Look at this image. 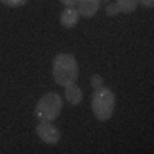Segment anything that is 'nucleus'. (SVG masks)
<instances>
[{
    "label": "nucleus",
    "mask_w": 154,
    "mask_h": 154,
    "mask_svg": "<svg viewBox=\"0 0 154 154\" xmlns=\"http://www.w3.org/2000/svg\"><path fill=\"white\" fill-rule=\"evenodd\" d=\"M79 77V65L75 57L70 53H60L53 60V79L58 86L65 88L67 84H72Z\"/></svg>",
    "instance_id": "nucleus-1"
},
{
    "label": "nucleus",
    "mask_w": 154,
    "mask_h": 154,
    "mask_svg": "<svg viewBox=\"0 0 154 154\" xmlns=\"http://www.w3.org/2000/svg\"><path fill=\"white\" fill-rule=\"evenodd\" d=\"M91 108L99 122L110 120L115 111V93L105 86L94 89L93 98H91Z\"/></svg>",
    "instance_id": "nucleus-2"
},
{
    "label": "nucleus",
    "mask_w": 154,
    "mask_h": 154,
    "mask_svg": "<svg viewBox=\"0 0 154 154\" xmlns=\"http://www.w3.org/2000/svg\"><path fill=\"white\" fill-rule=\"evenodd\" d=\"M62 108H63V101L60 94L48 93L41 96V99L38 101V105L34 108V116L39 122H53L58 118Z\"/></svg>",
    "instance_id": "nucleus-3"
},
{
    "label": "nucleus",
    "mask_w": 154,
    "mask_h": 154,
    "mask_svg": "<svg viewBox=\"0 0 154 154\" xmlns=\"http://www.w3.org/2000/svg\"><path fill=\"white\" fill-rule=\"evenodd\" d=\"M36 135L45 144H50V146H53L60 140V130L55 125H51V122H39L36 125Z\"/></svg>",
    "instance_id": "nucleus-4"
},
{
    "label": "nucleus",
    "mask_w": 154,
    "mask_h": 154,
    "mask_svg": "<svg viewBox=\"0 0 154 154\" xmlns=\"http://www.w3.org/2000/svg\"><path fill=\"white\" fill-rule=\"evenodd\" d=\"M99 5H101V0H77L75 9L79 12V16L89 19L98 12Z\"/></svg>",
    "instance_id": "nucleus-5"
},
{
    "label": "nucleus",
    "mask_w": 154,
    "mask_h": 154,
    "mask_svg": "<svg viewBox=\"0 0 154 154\" xmlns=\"http://www.w3.org/2000/svg\"><path fill=\"white\" fill-rule=\"evenodd\" d=\"M79 12L75 7H65V11L60 14V24L67 29H72L79 22Z\"/></svg>",
    "instance_id": "nucleus-6"
},
{
    "label": "nucleus",
    "mask_w": 154,
    "mask_h": 154,
    "mask_svg": "<svg viewBox=\"0 0 154 154\" xmlns=\"http://www.w3.org/2000/svg\"><path fill=\"white\" fill-rule=\"evenodd\" d=\"M65 99L70 103V105L77 106L81 101H82V89L79 88L75 82L67 84L65 86Z\"/></svg>",
    "instance_id": "nucleus-7"
},
{
    "label": "nucleus",
    "mask_w": 154,
    "mask_h": 154,
    "mask_svg": "<svg viewBox=\"0 0 154 154\" xmlns=\"http://www.w3.org/2000/svg\"><path fill=\"white\" fill-rule=\"evenodd\" d=\"M116 7L120 9V14H132L135 9H137V4L139 0H115Z\"/></svg>",
    "instance_id": "nucleus-8"
},
{
    "label": "nucleus",
    "mask_w": 154,
    "mask_h": 154,
    "mask_svg": "<svg viewBox=\"0 0 154 154\" xmlns=\"http://www.w3.org/2000/svg\"><path fill=\"white\" fill-rule=\"evenodd\" d=\"M106 14H108L110 17L116 16V14H120V9L116 7L115 2H108V7H106Z\"/></svg>",
    "instance_id": "nucleus-9"
},
{
    "label": "nucleus",
    "mask_w": 154,
    "mask_h": 154,
    "mask_svg": "<svg viewBox=\"0 0 154 154\" xmlns=\"http://www.w3.org/2000/svg\"><path fill=\"white\" fill-rule=\"evenodd\" d=\"M2 4H5L7 7H21L28 4V0H2Z\"/></svg>",
    "instance_id": "nucleus-10"
},
{
    "label": "nucleus",
    "mask_w": 154,
    "mask_h": 154,
    "mask_svg": "<svg viewBox=\"0 0 154 154\" xmlns=\"http://www.w3.org/2000/svg\"><path fill=\"white\" fill-rule=\"evenodd\" d=\"M91 86H93L94 89H98L103 86V77L101 75H93L91 77Z\"/></svg>",
    "instance_id": "nucleus-11"
},
{
    "label": "nucleus",
    "mask_w": 154,
    "mask_h": 154,
    "mask_svg": "<svg viewBox=\"0 0 154 154\" xmlns=\"http://www.w3.org/2000/svg\"><path fill=\"white\" fill-rule=\"evenodd\" d=\"M139 4L146 9H152L154 7V0H139Z\"/></svg>",
    "instance_id": "nucleus-12"
},
{
    "label": "nucleus",
    "mask_w": 154,
    "mask_h": 154,
    "mask_svg": "<svg viewBox=\"0 0 154 154\" xmlns=\"http://www.w3.org/2000/svg\"><path fill=\"white\" fill-rule=\"evenodd\" d=\"M65 7H75L77 5V0H60Z\"/></svg>",
    "instance_id": "nucleus-13"
},
{
    "label": "nucleus",
    "mask_w": 154,
    "mask_h": 154,
    "mask_svg": "<svg viewBox=\"0 0 154 154\" xmlns=\"http://www.w3.org/2000/svg\"><path fill=\"white\" fill-rule=\"evenodd\" d=\"M106 2H111V0H106Z\"/></svg>",
    "instance_id": "nucleus-14"
}]
</instances>
